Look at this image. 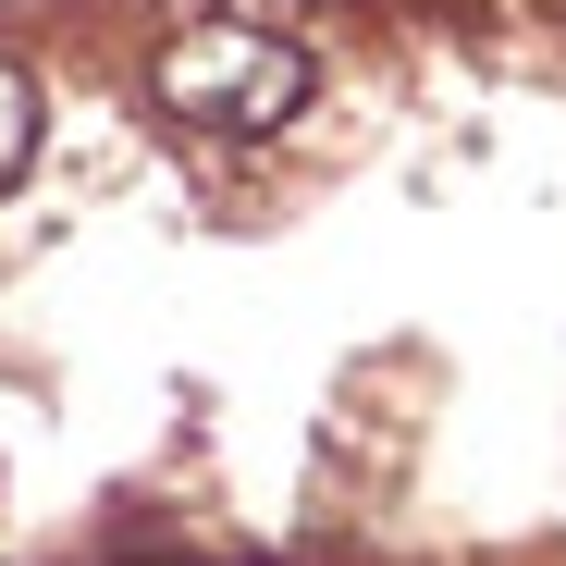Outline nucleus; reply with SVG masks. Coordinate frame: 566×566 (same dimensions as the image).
Segmentation results:
<instances>
[{"label":"nucleus","mask_w":566,"mask_h":566,"mask_svg":"<svg viewBox=\"0 0 566 566\" xmlns=\"http://www.w3.org/2000/svg\"><path fill=\"white\" fill-rule=\"evenodd\" d=\"M148 86H160V112L198 124V136H271V124H296V99H308V50L271 38V25L210 13V25H172L160 38Z\"/></svg>","instance_id":"obj_1"},{"label":"nucleus","mask_w":566,"mask_h":566,"mask_svg":"<svg viewBox=\"0 0 566 566\" xmlns=\"http://www.w3.org/2000/svg\"><path fill=\"white\" fill-rule=\"evenodd\" d=\"M38 124H50V99H38V74L0 50V198L25 185V160H38Z\"/></svg>","instance_id":"obj_2"}]
</instances>
